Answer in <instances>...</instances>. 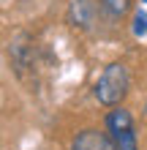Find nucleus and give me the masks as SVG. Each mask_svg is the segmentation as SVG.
<instances>
[{"label":"nucleus","mask_w":147,"mask_h":150,"mask_svg":"<svg viewBox=\"0 0 147 150\" xmlns=\"http://www.w3.org/2000/svg\"><path fill=\"white\" fill-rule=\"evenodd\" d=\"M68 19H71V25H76L82 30L93 28V22H96V6H93V0H71Z\"/></svg>","instance_id":"4"},{"label":"nucleus","mask_w":147,"mask_h":150,"mask_svg":"<svg viewBox=\"0 0 147 150\" xmlns=\"http://www.w3.org/2000/svg\"><path fill=\"white\" fill-rule=\"evenodd\" d=\"M142 8H144V11H147V0H142Z\"/></svg>","instance_id":"7"},{"label":"nucleus","mask_w":147,"mask_h":150,"mask_svg":"<svg viewBox=\"0 0 147 150\" xmlns=\"http://www.w3.org/2000/svg\"><path fill=\"white\" fill-rule=\"evenodd\" d=\"M101 6L106 8L109 16H123L131 8V0H101Z\"/></svg>","instance_id":"5"},{"label":"nucleus","mask_w":147,"mask_h":150,"mask_svg":"<svg viewBox=\"0 0 147 150\" xmlns=\"http://www.w3.org/2000/svg\"><path fill=\"white\" fill-rule=\"evenodd\" d=\"M128 82H131V74H128L125 63H109L101 71V76L96 79V98L103 104V107H117L120 101L125 98L128 93Z\"/></svg>","instance_id":"1"},{"label":"nucleus","mask_w":147,"mask_h":150,"mask_svg":"<svg viewBox=\"0 0 147 150\" xmlns=\"http://www.w3.org/2000/svg\"><path fill=\"white\" fill-rule=\"evenodd\" d=\"M106 134L115 145V150H139L136 147L134 117L128 109H112L106 115Z\"/></svg>","instance_id":"2"},{"label":"nucleus","mask_w":147,"mask_h":150,"mask_svg":"<svg viewBox=\"0 0 147 150\" xmlns=\"http://www.w3.org/2000/svg\"><path fill=\"white\" fill-rule=\"evenodd\" d=\"M144 33H147V11L139 8L134 16V36H144Z\"/></svg>","instance_id":"6"},{"label":"nucleus","mask_w":147,"mask_h":150,"mask_svg":"<svg viewBox=\"0 0 147 150\" xmlns=\"http://www.w3.org/2000/svg\"><path fill=\"white\" fill-rule=\"evenodd\" d=\"M71 150H115L109 134H103L98 128H84L71 139Z\"/></svg>","instance_id":"3"}]
</instances>
